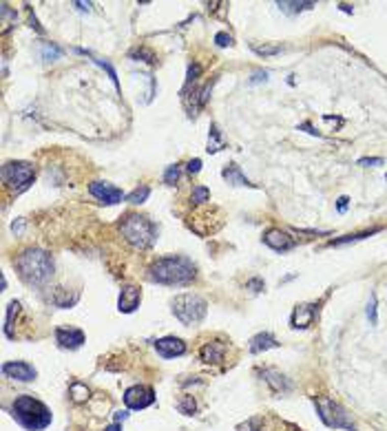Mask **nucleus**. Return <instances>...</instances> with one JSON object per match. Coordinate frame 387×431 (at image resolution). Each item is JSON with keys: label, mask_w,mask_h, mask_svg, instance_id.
<instances>
[{"label": "nucleus", "mask_w": 387, "mask_h": 431, "mask_svg": "<svg viewBox=\"0 0 387 431\" xmlns=\"http://www.w3.org/2000/svg\"><path fill=\"white\" fill-rule=\"evenodd\" d=\"M195 276L197 268L186 257H162L148 268V279L160 285H188Z\"/></svg>", "instance_id": "f257e3e1"}, {"label": "nucleus", "mask_w": 387, "mask_h": 431, "mask_svg": "<svg viewBox=\"0 0 387 431\" xmlns=\"http://www.w3.org/2000/svg\"><path fill=\"white\" fill-rule=\"evenodd\" d=\"M9 414L22 429H27V431H44L53 420L51 409H49L42 401H38V398L29 396V394L16 396L14 403H11Z\"/></svg>", "instance_id": "f03ea898"}, {"label": "nucleus", "mask_w": 387, "mask_h": 431, "mask_svg": "<svg viewBox=\"0 0 387 431\" xmlns=\"http://www.w3.org/2000/svg\"><path fill=\"white\" fill-rule=\"evenodd\" d=\"M16 270L20 279L29 285H44L53 276V259L47 250L27 248L16 259Z\"/></svg>", "instance_id": "7ed1b4c3"}, {"label": "nucleus", "mask_w": 387, "mask_h": 431, "mask_svg": "<svg viewBox=\"0 0 387 431\" xmlns=\"http://www.w3.org/2000/svg\"><path fill=\"white\" fill-rule=\"evenodd\" d=\"M120 232H122V237L133 248H139V250L148 248L157 239L155 224L148 221L146 217H142V214H126L124 221L120 224Z\"/></svg>", "instance_id": "20e7f679"}, {"label": "nucleus", "mask_w": 387, "mask_h": 431, "mask_svg": "<svg viewBox=\"0 0 387 431\" xmlns=\"http://www.w3.org/2000/svg\"><path fill=\"white\" fill-rule=\"evenodd\" d=\"M314 407H316V414H319V418L323 420L325 427L356 431V424H354L352 416L347 414V409L341 403L332 401V398H325V396H314Z\"/></svg>", "instance_id": "39448f33"}, {"label": "nucleus", "mask_w": 387, "mask_h": 431, "mask_svg": "<svg viewBox=\"0 0 387 431\" xmlns=\"http://www.w3.org/2000/svg\"><path fill=\"white\" fill-rule=\"evenodd\" d=\"M170 305H173L175 319L184 323V325H197V323L204 321V316L208 312L206 299H201L199 294H193V292L175 296Z\"/></svg>", "instance_id": "423d86ee"}, {"label": "nucleus", "mask_w": 387, "mask_h": 431, "mask_svg": "<svg viewBox=\"0 0 387 431\" xmlns=\"http://www.w3.org/2000/svg\"><path fill=\"white\" fill-rule=\"evenodd\" d=\"M34 177H36V168L27 162H9L3 166V181L9 188H14L16 193L27 188L34 181Z\"/></svg>", "instance_id": "0eeeda50"}, {"label": "nucleus", "mask_w": 387, "mask_h": 431, "mask_svg": "<svg viewBox=\"0 0 387 431\" xmlns=\"http://www.w3.org/2000/svg\"><path fill=\"white\" fill-rule=\"evenodd\" d=\"M155 401H157L155 389L148 387V385H133V387L124 391V405H126V409H131V411L146 409Z\"/></svg>", "instance_id": "6e6552de"}, {"label": "nucleus", "mask_w": 387, "mask_h": 431, "mask_svg": "<svg viewBox=\"0 0 387 431\" xmlns=\"http://www.w3.org/2000/svg\"><path fill=\"white\" fill-rule=\"evenodd\" d=\"M88 193L93 195L98 201H102L106 206H113V204H120L124 199V193L120 188H115L113 183L109 181H91L88 183Z\"/></svg>", "instance_id": "1a4fd4ad"}, {"label": "nucleus", "mask_w": 387, "mask_h": 431, "mask_svg": "<svg viewBox=\"0 0 387 431\" xmlns=\"http://www.w3.org/2000/svg\"><path fill=\"white\" fill-rule=\"evenodd\" d=\"M3 374L11 380H18V383H31V380H36V376H38L36 367L24 363V360H9V363H3Z\"/></svg>", "instance_id": "9d476101"}, {"label": "nucleus", "mask_w": 387, "mask_h": 431, "mask_svg": "<svg viewBox=\"0 0 387 431\" xmlns=\"http://www.w3.org/2000/svg\"><path fill=\"white\" fill-rule=\"evenodd\" d=\"M263 243L270 245V248L277 250V252H288L296 245L294 239L285 230H281V228H270V230H265L263 232Z\"/></svg>", "instance_id": "9b49d317"}, {"label": "nucleus", "mask_w": 387, "mask_h": 431, "mask_svg": "<svg viewBox=\"0 0 387 431\" xmlns=\"http://www.w3.org/2000/svg\"><path fill=\"white\" fill-rule=\"evenodd\" d=\"M261 380L265 385L270 387V391L275 396H283V394H288V391H292V385H290V380L283 376L281 372H277V370H272V367H265V370H261Z\"/></svg>", "instance_id": "f8f14e48"}, {"label": "nucleus", "mask_w": 387, "mask_h": 431, "mask_svg": "<svg viewBox=\"0 0 387 431\" xmlns=\"http://www.w3.org/2000/svg\"><path fill=\"white\" fill-rule=\"evenodd\" d=\"M155 352L162 358H177L186 354V343L177 336H164L160 341H155Z\"/></svg>", "instance_id": "ddd939ff"}, {"label": "nucleus", "mask_w": 387, "mask_h": 431, "mask_svg": "<svg viewBox=\"0 0 387 431\" xmlns=\"http://www.w3.org/2000/svg\"><path fill=\"white\" fill-rule=\"evenodd\" d=\"M55 341L62 350H78L84 343V332L78 327H58L55 329Z\"/></svg>", "instance_id": "4468645a"}, {"label": "nucleus", "mask_w": 387, "mask_h": 431, "mask_svg": "<svg viewBox=\"0 0 387 431\" xmlns=\"http://www.w3.org/2000/svg\"><path fill=\"white\" fill-rule=\"evenodd\" d=\"M139 301H142V290L135 288V285H124L117 299V310L124 314H131L139 307Z\"/></svg>", "instance_id": "2eb2a0df"}, {"label": "nucleus", "mask_w": 387, "mask_h": 431, "mask_svg": "<svg viewBox=\"0 0 387 431\" xmlns=\"http://www.w3.org/2000/svg\"><path fill=\"white\" fill-rule=\"evenodd\" d=\"M224 356H226V345L219 343V341H208L199 350V358H201V363H206V365H217L224 360Z\"/></svg>", "instance_id": "dca6fc26"}, {"label": "nucleus", "mask_w": 387, "mask_h": 431, "mask_svg": "<svg viewBox=\"0 0 387 431\" xmlns=\"http://www.w3.org/2000/svg\"><path fill=\"white\" fill-rule=\"evenodd\" d=\"M314 316H316V305H312V303H310V305H296L290 323H292V327H296V329H306L312 325Z\"/></svg>", "instance_id": "f3484780"}, {"label": "nucleus", "mask_w": 387, "mask_h": 431, "mask_svg": "<svg viewBox=\"0 0 387 431\" xmlns=\"http://www.w3.org/2000/svg\"><path fill=\"white\" fill-rule=\"evenodd\" d=\"M272 347H279V343L270 332H261V334H257V336L250 338V352L252 354H261L265 350H272Z\"/></svg>", "instance_id": "a211bd4d"}, {"label": "nucleus", "mask_w": 387, "mask_h": 431, "mask_svg": "<svg viewBox=\"0 0 387 431\" xmlns=\"http://www.w3.org/2000/svg\"><path fill=\"white\" fill-rule=\"evenodd\" d=\"M78 299H80V292L69 296V292H67V290H62V288H55L53 294H49V301H51L55 307H71V305L78 303Z\"/></svg>", "instance_id": "6ab92c4d"}, {"label": "nucleus", "mask_w": 387, "mask_h": 431, "mask_svg": "<svg viewBox=\"0 0 387 431\" xmlns=\"http://www.w3.org/2000/svg\"><path fill=\"white\" fill-rule=\"evenodd\" d=\"M221 175H224V179H226L228 183H234V186H252L250 179H248V177H246L244 173H241V168L237 166V164H230V166H226Z\"/></svg>", "instance_id": "aec40b11"}, {"label": "nucleus", "mask_w": 387, "mask_h": 431, "mask_svg": "<svg viewBox=\"0 0 387 431\" xmlns=\"http://www.w3.org/2000/svg\"><path fill=\"white\" fill-rule=\"evenodd\" d=\"M177 411L184 416H195L197 414V403H195L193 396H182L180 401H177Z\"/></svg>", "instance_id": "412c9836"}, {"label": "nucleus", "mask_w": 387, "mask_h": 431, "mask_svg": "<svg viewBox=\"0 0 387 431\" xmlns=\"http://www.w3.org/2000/svg\"><path fill=\"white\" fill-rule=\"evenodd\" d=\"M374 232H378V228L365 230V232H356V234H345V237H341V239H332L330 245H345V243H352V241H361V239H365V237H372Z\"/></svg>", "instance_id": "4be33fe9"}, {"label": "nucleus", "mask_w": 387, "mask_h": 431, "mask_svg": "<svg viewBox=\"0 0 387 431\" xmlns=\"http://www.w3.org/2000/svg\"><path fill=\"white\" fill-rule=\"evenodd\" d=\"M69 394H71V398H73L75 403H84L91 391H88L86 385H82V383H78V380H75V383L69 385Z\"/></svg>", "instance_id": "5701e85b"}, {"label": "nucleus", "mask_w": 387, "mask_h": 431, "mask_svg": "<svg viewBox=\"0 0 387 431\" xmlns=\"http://www.w3.org/2000/svg\"><path fill=\"white\" fill-rule=\"evenodd\" d=\"M40 53H42V60L44 62H55L62 55V49L55 47V44H51V42H44L42 47H40Z\"/></svg>", "instance_id": "b1692460"}, {"label": "nucleus", "mask_w": 387, "mask_h": 431, "mask_svg": "<svg viewBox=\"0 0 387 431\" xmlns=\"http://www.w3.org/2000/svg\"><path fill=\"white\" fill-rule=\"evenodd\" d=\"M277 7H281V11H285V14H299V11L303 9H312L314 7V3H277Z\"/></svg>", "instance_id": "393cba45"}, {"label": "nucleus", "mask_w": 387, "mask_h": 431, "mask_svg": "<svg viewBox=\"0 0 387 431\" xmlns=\"http://www.w3.org/2000/svg\"><path fill=\"white\" fill-rule=\"evenodd\" d=\"M250 49L257 55H277V53H281V47H279V44H257V42H250Z\"/></svg>", "instance_id": "a878e982"}, {"label": "nucleus", "mask_w": 387, "mask_h": 431, "mask_svg": "<svg viewBox=\"0 0 387 431\" xmlns=\"http://www.w3.org/2000/svg\"><path fill=\"white\" fill-rule=\"evenodd\" d=\"M148 195H151L148 186H139V188L133 190L131 195H126V201H131V204H144V201L148 199Z\"/></svg>", "instance_id": "bb28decb"}, {"label": "nucleus", "mask_w": 387, "mask_h": 431, "mask_svg": "<svg viewBox=\"0 0 387 431\" xmlns=\"http://www.w3.org/2000/svg\"><path fill=\"white\" fill-rule=\"evenodd\" d=\"M131 58H142V62H148V65H155V62H157L155 53L148 51V49H144V47L135 49V51H131Z\"/></svg>", "instance_id": "cd10ccee"}, {"label": "nucleus", "mask_w": 387, "mask_h": 431, "mask_svg": "<svg viewBox=\"0 0 387 431\" xmlns=\"http://www.w3.org/2000/svg\"><path fill=\"white\" fill-rule=\"evenodd\" d=\"M208 197H211V190L206 186H195L190 201H193V204H204V201H208Z\"/></svg>", "instance_id": "c85d7f7f"}, {"label": "nucleus", "mask_w": 387, "mask_h": 431, "mask_svg": "<svg viewBox=\"0 0 387 431\" xmlns=\"http://www.w3.org/2000/svg\"><path fill=\"white\" fill-rule=\"evenodd\" d=\"M367 321L370 325H376L378 323V316H376V294H370V303H367Z\"/></svg>", "instance_id": "c756f323"}, {"label": "nucleus", "mask_w": 387, "mask_h": 431, "mask_svg": "<svg viewBox=\"0 0 387 431\" xmlns=\"http://www.w3.org/2000/svg\"><path fill=\"white\" fill-rule=\"evenodd\" d=\"M221 148V144H219V131H217V126H211V142H208V153H217V150Z\"/></svg>", "instance_id": "7c9ffc66"}, {"label": "nucleus", "mask_w": 387, "mask_h": 431, "mask_svg": "<svg viewBox=\"0 0 387 431\" xmlns=\"http://www.w3.org/2000/svg\"><path fill=\"white\" fill-rule=\"evenodd\" d=\"M177 179H180V166H177V164H173V166H168L166 173H164V181H166L168 186H173Z\"/></svg>", "instance_id": "2f4dec72"}, {"label": "nucleus", "mask_w": 387, "mask_h": 431, "mask_svg": "<svg viewBox=\"0 0 387 431\" xmlns=\"http://www.w3.org/2000/svg\"><path fill=\"white\" fill-rule=\"evenodd\" d=\"M93 62H95V65H100V67H102L104 71L109 73V78L113 80V84L117 86V73H115V69H113V67H111L109 62H106V60H100V58H93Z\"/></svg>", "instance_id": "473e14b6"}, {"label": "nucleus", "mask_w": 387, "mask_h": 431, "mask_svg": "<svg viewBox=\"0 0 387 431\" xmlns=\"http://www.w3.org/2000/svg\"><path fill=\"white\" fill-rule=\"evenodd\" d=\"M199 73H201V67L197 65V62H193V65L188 67V75H186V86H190V84H193V82H195V80L199 78Z\"/></svg>", "instance_id": "72a5a7b5"}, {"label": "nucleus", "mask_w": 387, "mask_h": 431, "mask_svg": "<svg viewBox=\"0 0 387 431\" xmlns=\"http://www.w3.org/2000/svg\"><path fill=\"white\" fill-rule=\"evenodd\" d=\"M383 162H385L383 157H361V160H359V166H365V168H367V166H380Z\"/></svg>", "instance_id": "f704fd0d"}, {"label": "nucleus", "mask_w": 387, "mask_h": 431, "mask_svg": "<svg viewBox=\"0 0 387 431\" xmlns=\"http://www.w3.org/2000/svg\"><path fill=\"white\" fill-rule=\"evenodd\" d=\"M186 168H188V173H190V175H197L199 170H201V160H197V157H195V160H190Z\"/></svg>", "instance_id": "c9c22d12"}, {"label": "nucleus", "mask_w": 387, "mask_h": 431, "mask_svg": "<svg viewBox=\"0 0 387 431\" xmlns=\"http://www.w3.org/2000/svg\"><path fill=\"white\" fill-rule=\"evenodd\" d=\"M215 42H217L219 47H228V44H232V38L228 34H217L215 36Z\"/></svg>", "instance_id": "e433bc0d"}, {"label": "nucleus", "mask_w": 387, "mask_h": 431, "mask_svg": "<svg viewBox=\"0 0 387 431\" xmlns=\"http://www.w3.org/2000/svg\"><path fill=\"white\" fill-rule=\"evenodd\" d=\"M248 288H255V292H261L263 281H261V279H252V281H248Z\"/></svg>", "instance_id": "4c0bfd02"}, {"label": "nucleus", "mask_w": 387, "mask_h": 431, "mask_svg": "<svg viewBox=\"0 0 387 431\" xmlns=\"http://www.w3.org/2000/svg\"><path fill=\"white\" fill-rule=\"evenodd\" d=\"M115 422H122V420H126V418H129V409H124V411H115Z\"/></svg>", "instance_id": "58836bf2"}, {"label": "nucleus", "mask_w": 387, "mask_h": 431, "mask_svg": "<svg viewBox=\"0 0 387 431\" xmlns=\"http://www.w3.org/2000/svg\"><path fill=\"white\" fill-rule=\"evenodd\" d=\"M261 80H263V82L268 80V73H265V71H263V73H261V71L255 73V75H252V80H250V82H261Z\"/></svg>", "instance_id": "ea45409f"}, {"label": "nucleus", "mask_w": 387, "mask_h": 431, "mask_svg": "<svg viewBox=\"0 0 387 431\" xmlns=\"http://www.w3.org/2000/svg\"><path fill=\"white\" fill-rule=\"evenodd\" d=\"M347 201H350V199H347V197H339V204H336V208H339V210L343 212L345 208H347Z\"/></svg>", "instance_id": "a19ab883"}, {"label": "nucleus", "mask_w": 387, "mask_h": 431, "mask_svg": "<svg viewBox=\"0 0 387 431\" xmlns=\"http://www.w3.org/2000/svg\"><path fill=\"white\" fill-rule=\"evenodd\" d=\"M104 431H122V424H120V422H113V424H109V427H106Z\"/></svg>", "instance_id": "79ce46f5"}, {"label": "nucleus", "mask_w": 387, "mask_h": 431, "mask_svg": "<svg viewBox=\"0 0 387 431\" xmlns=\"http://www.w3.org/2000/svg\"><path fill=\"white\" fill-rule=\"evenodd\" d=\"M299 129H301V131H308L310 135H316V131H314V129H312V126H310V124H301Z\"/></svg>", "instance_id": "37998d69"}, {"label": "nucleus", "mask_w": 387, "mask_h": 431, "mask_svg": "<svg viewBox=\"0 0 387 431\" xmlns=\"http://www.w3.org/2000/svg\"><path fill=\"white\" fill-rule=\"evenodd\" d=\"M75 7H78L80 11H88V9H91V5H88V3L86 5L84 3H75Z\"/></svg>", "instance_id": "c03bdc74"}, {"label": "nucleus", "mask_w": 387, "mask_h": 431, "mask_svg": "<svg viewBox=\"0 0 387 431\" xmlns=\"http://www.w3.org/2000/svg\"><path fill=\"white\" fill-rule=\"evenodd\" d=\"M385 181H387V177H385Z\"/></svg>", "instance_id": "a18cd8bd"}]
</instances>
